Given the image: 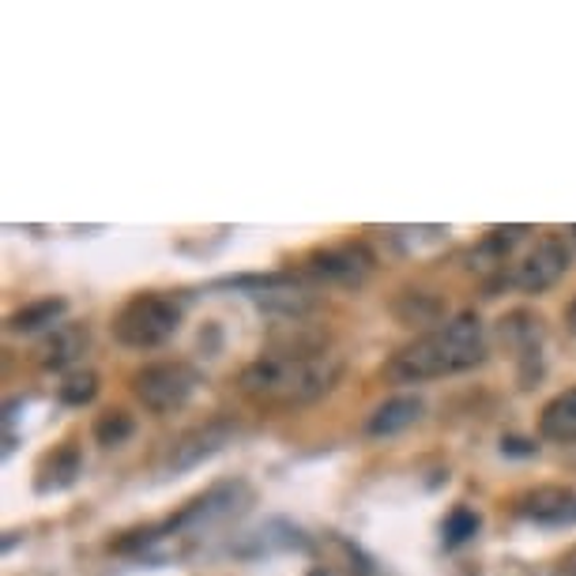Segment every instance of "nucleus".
Here are the masks:
<instances>
[{
    "mask_svg": "<svg viewBox=\"0 0 576 576\" xmlns=\"http://www.w3.org/2000/svg\"><path fill=\"white\" fill-rule=\"evenodd\" d=\"M343 359L324 346L261 354L237 373V389L256 407H305L340 384Z\"/></svg>",
    "mask_w": 576,
    "mask_h": 576,
    "instance_id": "f257e3e1",
    "label": "nucleus"
},
{
    "mask_svg": "<svg viewBox=\"0 0 576 576\" xmlns=\"http://www.w3.org/2000/svg\"><path fill=\"white\" fill-rule=\"evenodd\" d=\"M486 354H490V346H486L482 321L463 313L456 321L419 335L414 343H407L400 354H392L389 377L400 384H422V381H437V377L468 373L486 362Z\"/></svg>",
    "mask_w": 576,
    "mask_h": 576,
    "instance_id": "f03ea898",
    "label": "nucleus"
},
{
    "mask_svg": "<svg viewBox=\"0 0 576 576\" xmlns=\"http://www.w3.org/2000/svg\"><path fill=\"white\" fill-rule=\"evenodd\" d=\"M182 316L185 310L174 294L147 291L128 297L109 328H114V340L128 346V351H155V346L174 340L177 328H182Z\"/></svg>",
    "mask_w": 576,
    "mask_h": 576,
    "instance_id": "7ed1b4c3",
    "label": "nucleus"
},
{
    "mask_svg": "<svg viewBox=\"0 0 576 576\" xmlns=\"http://www.w3.org/2000/svg\"><path fill=\"white\" fill-rule=\"evenodd\" d=\"M201 370L188 362H152L133 377V392L147 411L155 414H174L193 400L201 389Z\"/></svg>",
    "mask_w": 576,
    "mask_h": 576,
    "instance_id": "20e7f679",
    "label": "nucleus"
},
{
    "mask_svg": "<svg viewBox=\"0 0 576 576\" xmlns=\"http://www.w3.org/2000/svg\"><path fill=\"white\" fill-rule=\"evenodd\" d=\"M565 272H569V250H565L558 237H543L535 250H528L509 267L505 283L520 294H543V291H550Z\"/></svg>",
    "mask_w": 576,
    "mask_h": 576,
    "instance_id": "39448f33",
    "label": "nucleus"
},
{
    "mask_svg": "<svg viewBox=\"0 0 576 576\" xmlns=\"http://www.w3.org/2000/svg\"><path fill=\"white\" fill-rule=\"evenodd\" d=\"M237 437V426L231 419H212L204 426H193V430H185L177 441L170 445V452H166L163 460V471L166 475H177V471H193L201 468L204 460H212L218 456Z\"/></svg>",
    "mask_w": 576,
    "mask_h": 576,
    "instance_id": "423d86ee",
    "label": "nucleus"
},
{
    "mask_svg": "<svg viewBox=\"0 0 576 576\" xmlns=\"http://www.w3.org/2000/svg\"><path fill=\"white\" fill-rule=\"evenodd\" d=\"M516 516L539 528H576V490L569 486H535L516 498Z\"/></svg>",
    "mask_w": 576,
    "mask_h": 576,
    "instance_id": "0eeeda50",
    "label": "nucleus"
},
{
    "mask_svg": "<svg viewBox=\"0 0 576 576\" xmlns=\"http://www.w3.org/2000/svg\"><path fill=\"white\" fill-rule=\"evenodd\" d=\"M310 272L321 275L328 283H343V286H359L370 280L373 272V253L362 242H346V245H328V250L310 256Z\"/></svg>",
    "mask_w": 576,
    "mask_h": 576,
    "instance_id": "6e6552de",
    "label": "nucleus"
},
{
    "mask_svg": "<svg viewBox=\"0 0 576 576\" xmlns=\"http://www.w3.org/2000/svg\"><path fill=\"white\" fill-rule=\"evenodd\" d=\"M422 411H426V403L419 396H392V400H384L370 419H365V433L396 437V433L411 430V426L422 419Z\"/></svg>",
    "mask_w": 576,
    "mask_h": 576,
    "instance_id": "1a4fd4ad",
    "label": "nucleus"
},
{
    "mask_svg": "<svg viewBox=\"0 0 576 576\" xmlns=\"http://www.w3.org/2000/svg\"><path fill=\"white\" fill-rule=\"evenodd\" d=\"M539 433L546 441L573 445L576 441V389H565L543 407L539 414Z\"/></svg>",
    "mask_w": 576,
    "mask_h": 576,
    "instance_id": "9d476101",
    "label": "nucleus"
},
{
    "mask_svg": "<svg viewBox=\"0 0 576 576\" xmlns=\"http://www.w3.org/2000/svg\"><path fill=\"white\" fill-rule=\"evenodd\" d=\"M84 351H87V328L61 324L53 328V335H49L42 346V365L46 370H65V365H72Z\"/></svg>",
    "mask_w": 576,
    "mask_h": 576,
    "instance_id": "9b49d317",
    "label": "nucleus"
},
{
    "mask_svg": "<svg viewBox=\"0 0 576 576\" xmlns=\"http://www.w3.org/2000/svg\"><path fill=\"white\" fill-rule=\"evenodd\" d=\"M65 313H68L65 297H38V302H27L23 310L8 316V328L12 332H42V328H53Z\"/></svg>",
    "mask_w": 576,
    "mask_h": 576,
    "instance_id": "f8f14e48",
    "label": "nucleus"
},
{
    "mask_svg": "<svg viewBox=\"0 0 576 576\" xmlns=\"http://www.w3.org/2000/svg\"><path fill=\"white\" fill-rule=\"evenodd\" d=\"M79 468H84V460H79V449L76 445H61L57 452H49L46 456V463H42V479H38V490L49 494V490H65V486H72L76 482V475Z\"/></svg>",
    "mask_w": 576,
    "mask_h": 576,
    "instance_id": "ddd939ff",
    "label": "nucleus"
},
{
    "mask_svg": "<svg viewBox=\"0 0 576 576\" xmlns=\"http://www.w3.org/2000/svg\"><path fill=\"white\" fill-rule=\"evenodd\" d=\"M133 433H136V422H133V414H128V411H102L95 419V441L106 445V449L125 445Z\"/></svg>",
    "mask_w": 576,
    "mask_h": 576,
    "instance_id": "4468645a",
    "label": "nucleus"
},
{
    "mask_svg": "<svg viewBox=\"0 0 576 576\" xmlns=\"http://www.w3.org/2000/svg\"><path fill=\"white\" fill-rule=\"evenodd\" d=\"M98 396V377L91 370H79V373H68L65 384H61V403L68 407H84L91 403Z\"/></svg>",
    "mask_w": 576,
    "mask_h": 576,
    "instance_id": "2eb2a0df",
    "label": "nucleus"
},
{
    "mask_svg": "<svg viewBox=\"0 0 576 576\" xmlns=\"http://www.w3.org/2000/svg\"><path fill=\"white\" fill-rule=\"evenodd\" d=\"M475 531H479V516H475L471 509H452L449 520H445V543L449 546L468 543Z\"/></svg>",
    "mask_w": 576,
    "mask_h": 576,
    "instance_id": "dca6fc26",
    "label": "nucleus"
},
{
    "mask_svg": "<svg viewBox=\"0 0 576 576\" xmlns=\"http://www.w3.org/2000/svg\"><path fill=\"white\" fill-rule=\"evenodd\" d=\"M403 302H411V310H396L403 324H430L437 313H441V302H433V297L426 294H403Z\"/></svg>",
    "mask_w": 576,
    "mask_h": 576,
    "instance_id": "f3484780",
    "label": "nucleus"
},
{
    "mask_svg": "<svg viewBox=\"0 0 576 576\" xmlns=\"http://www.w3.org/2000/svg\"><path fill=\"white\" fill-rule=\"evenodd\" d=\"M505 452H509V456H535V452H539V445H531V441H520V437H512V441H505Z\"/></svg>",
    "mask_w": 576,
    "mask_h": 576,
    "instance_id": "a211bd4d",
    "label": "nucleus"
},
{
    "mask_svg": "<svg viewBox=\"0 0 576 576\" xmlns=\"http://www.w3.org/2000/svg\"><path fill=\"white\" fill-rule=\"evenodd\" d=\"M569 324H573V332H576V302H573V310H569Z\"/></svg>",
    "mask_w": 576,
    "mask_h": 576,
    "instance_id": "6ab92c4d",
    "label": "nucleus"
},
{
    "mask_svg": "<svg viewBox=\"0 0 576 576\" xmlns=\"http://www.w3.org/2000/svg\"><path fill=\"white\" fill-rule=\"evenodd\" d=\"M573 234H576V226H573Z\"/></svg>",
    "mask_w": 576,
    "mask_h": 576,
    "instance_id": "aec40b11",
    "label": "nucleus"
}]
</instances>
